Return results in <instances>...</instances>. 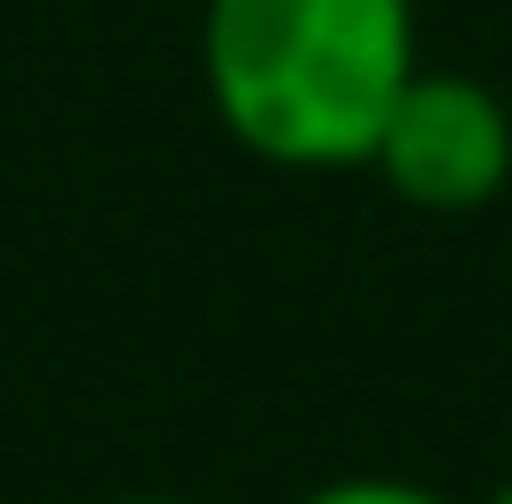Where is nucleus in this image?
Wrapping results in <instances>:
<instances>
[{
  "mask_svg": "<svg viewBox=\"0 0 512 504\" xmlns=\"http://www.w3.org/2000/svg\"><path fill=\"white\" fill-rule=\"evenodd\" d=\"M412 76V0H202V93L261 168H370Z\"/></svg>",
  "mask_w": 512,
  "mask_h": 504,
  "instance_id": "obj_1",
  "label": "nucleus"
},
{
  "mask_svg": "<svg viewBox=\"0 0 512 504\" xmlns=\"http://www.w3.org/2000/svg\"><path fill=\"white\" fill-rule=\"evenodd\" d=\"M378 185L429 219H471L512 185V110L462 68H420L378 126Z\"/></svg>",
  "mask_w": 512,
  "mask_h": 504,
  "instance_id": "obj_2",
  "label": "nucleus"
},
{
  "mask_svg": "<svg viewBox=\"0 0 512 504\" xmlns=\"http://www.w3.org/2000/svg\"><path fill=\"white\" fill-rule=\"evenodd\" d=\"M294 504H454L437 488H420V479H387V471H353V479H328V488L294 496Z\"/></svg>",
  "mask_w": 512,
  "mask_h": 504,
  "instance_id": "obj_3",
  "label": "nucleus"
},
{
  "mask_svg": "<svg viewBox=\"0 0 512 504\" xmlns=\"http://www.w3.org/2000/svg\"><path fill=\"white\" fill-rule=\"evenodd\" d=\"M110 504H194V496H110Z\"/></svg>",
  "mask_w": 512,
  "mask_h": 504,
  "instance_id": "obj_4",
  "label": "nucleus"
},
{
  "mask_svg": "<svg viewBox=\"0 0 512 504\" xmlns=\"http://www.w3.org/2000/svg\"><path fill=\"white\" fill-rule=\"evenodd\" d=\"M487 504H512V479H504V488H496V496H487Z\"/></svg>",
  "mask_w": 512,
  "mask_h": 504,
  "instance_id": "obj_5",
  "label": "nucleus"
}]
</instances>
